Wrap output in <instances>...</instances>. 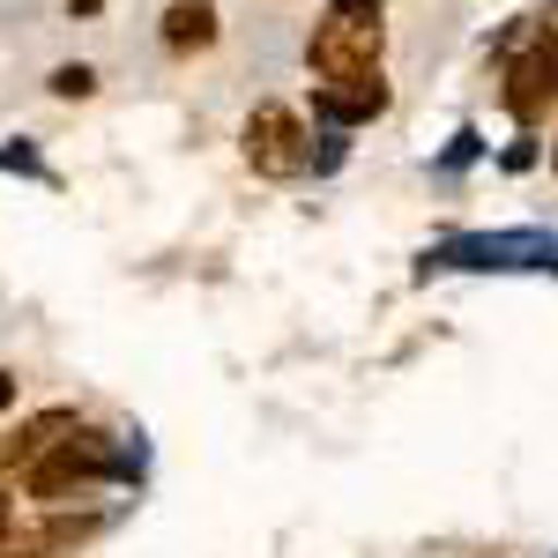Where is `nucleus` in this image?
I'll return each mask as SVG.
<instances>
[{
    "mask_svg": "<svg viewBox=\"0 0 558 558\" xmlns=\"http://www.w3.org/2000/svg\"><path fill=\"white\" fill-rule=\"evenodd\" d=\"M239 149H246V165H254L260 179H305V172H313V120H305L299 105L268 97V105L246 112Z\"/></svg>",
    "mask_w": 558,
    "mask_h": 558,
    "instance_id": "3",
    "label": "nucleus"
},
{
    "mask_svg": "<svg viewBox=\"0 0 558 558\" xmlns=\"http://www.w3.org/2000/svg\"><path fill=\"white\" fill-rule=\"evenodd\" d=\"M484 558H499V551H484Z\"/></svg>",
    "mask_w": 558,
    "mask_h": 558,
    "instance_id": "16",
    "label": "nucleus"
},
{
    "mask_svg": "<svg viewBox=\"0 0 558 558\" xmlns=\"http://www.w3.org/2000/svg\"><path fill=\"white\" fill-rule=\"evenodd\" d=\"M216 45V0H172L165 8V52H209Z\"/></svg>",
    "mask_w": 558,
    "mask_h": 558,
    "instance_id": "7",
    "label": "nucleus"
},
{
    "mask_svg": "<svg viewBox=\"0 0 558 558\" xmlns=\"http://www.w3.org/2000/svg\"><path fill=\"white\" fill-rule=\"evenodd\" d=\"M476 149H484V134H476V128H462V134H454V149H447V165L462 172V165H476Z\"/></svg>",
    "mask_w": 558,
    "mask_h": 558,
    "instance_id": "10",
    "label": "nucleus"
},
{
    "mask_svg": "<svg viewBox=\"0 0 558 558\" xmlns=\"http://www.w3.org/2000/svg\"><path fill=\"white\" fill-rule=\"evenodd\" d=\"M551 172H558V134H551Z\"/></svg>",
    "mask_w": 558,
    "mask_h": 558,
    "instance_id": "15",
    "label": "nucleus"
},
{
    "mask_svg": "<svg viewBox=\"0 0 558 558\" xmlns=\"http://www.w3.org/2000/svg\"><path fill=\"white\" fill-rule=\"evenodd\" d=\"M387 105H395V89H387L380 68L373 75H343V83H313V128H328V134L373 128Z\"/></svg>",
    "mask_w": 558,
    "mask_h": 558,
    "instance_id": "4",
    "label": "nucleus"
},
{
    "mask_svg": "<svg viewBox=\"0 0 558 558\" xmlns=\"http://www.w3.org/2000/svg\"><path fill=\"white\" fill-rule=\"evenodd\" d=\"M128 476H134V454L112 432L75 425L68 439H52L31 470H15V492L38 499V507H75V499H97L105 484H128Z\"/></svg>",
    "mask_w": 558,
    "mask_h": 558,
    "instance_id": "1",
    "label": "nucleus"
},
{
    "mask_svg": "<svg viewBox=\"0 0 558 558\" xmlns=\"http://www.w3.org/2000/svg\"><path fill=\"white\" fill-rule=\"evenodd\" d=\"M8 521H15V507H8V499H0V536H8Z\"/></svg>",
    "mask_w": 558,
    "mask_h": 558,
    "instance_id": "14",
    "label": "nucleus"
},
{
    "mask_svg": "<svg viewBox=\"0 0 558 558\" xmlns=\"http://www.w3.org/2000/svg\"><path fill=\"white\" fill-rule=\"evenodd\" d=\"M499 105L514 112V128H544L551 120V105H558V75H551V60L529 45V52H514L507 60V75H499Z\"/></svg>",
    "mask_w": 558,
    "mask_h": 558,
    "instance_id": "5",
    "label": "nucleus"
},
{
    "mask_svg": "<svg viewBox=\"0 0 558 558\" xmlns=\"http://www.w3.org/2000/svg\"><path fill=\"white\" fill-rule=\"evenodd\" d=\"M387 52V8L380 0H328L313 15V38H305V68L313 83H343V75H373Z\"/></svg>",
    "mask_w": 558,
    "mask_h": 558,
    "instance_id": "2",
    "label": "nucleus"
},
{
    "mask_svg": "<svg viewBox=\"0 0 558 558\" xmlns=\"http://www.w3.org/2000/svg\"><path fill=\"white\" fill-rule=\"evenodd\" d=\"M499 165H507V172H529V165H536V134H521V142L507 149V157H499Z\"/></svg>",
    "mask_w": 558,
    "mask_h": 558,
    "instance_id": "11",
    "label": "nucleus"
},
{
    "mask_svg": "<svg viewBox=\"0 0 558 558\" xmlns=\"http://www.w3.org/2000/svg\"><path fill=\"white\" fill-rule=\"evenodd\" d=\"M0 172H31V179H45V165H38V149L8 142V149H0Z\"/></svg>",
    "mask_w": 558,
    "mask_h": 558,
    "instance_id": "9",
    "label": "nucleus"
},
{
    "mask_svg": "<svg viewBox=\"0 0 558 558\" xmlns=\"http://www.w3.org/2000/svg\"><path fill=\"white\" fill-rule=\"evenodd\" d=\"M15 395H23V380H15V373H8V365H0V417H8V410H15Z\"/></svg>",
    "mask_w": 558,
    "mask_h": 558,
    "instance_id": "12",
    "label": "nucleus"
},
{
    "mask_svg": "<svg viewBox=\"0 0 558 558\" xmlns=\"http://www.w3.org/2000/svg\"><path fill=\"white\" fill-rule=\"evenodd\" d=\"M52 97H60V105H83L89 89H97V68H89V60H68V68H52Z\"/></svg>",
    "mask_w": 558,
    "mask_h": 558,
    "instance_id": "8",
    "label": "nucleus"
},
{
    "mask_svg": "<svg viewBox=\"0 0 558 558\" xmlns=\"http://www.w3.org/2000/svg\"><path fill=\"white\" fill-rule=\"evenodd\" d=\"M558 246L544 231H499V239H454V246H439L447 268H529V260H551Z\"/></svg>",
    "mask_w": 558,
    "mask_h": 558,
    "instance_id": "6",
    "label": "nucleus"
},
{
    "mask_svg": "<svg viewBox=\"0 0 558 558\" xmlns=\"http://www.w3.org/2000/svg\"><path fill=\"white\" fill-rule=\"evenodd\" d=\"M97 8H105V0H68V15H97Z\"/></svg>",
    "mask_w": 558,
    "mask_h": 558,
    "instance_id": "13",
    "label": "nucleus"
}]
</instances>
